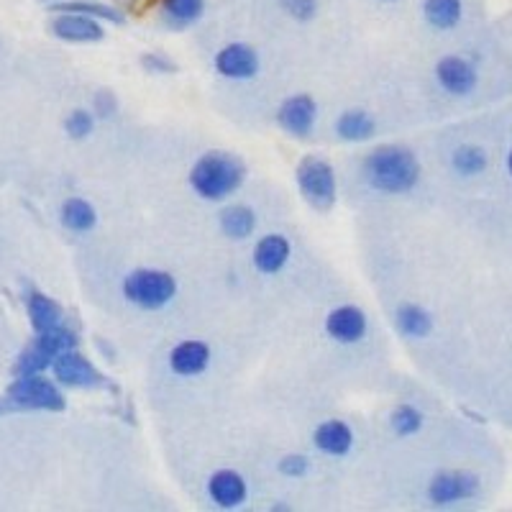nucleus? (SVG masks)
Segmentation results:
<instances>
[{
	"instance_id": "1",
	"label": "nucleus",
	"mask_w": 512,
	"mask_h": 512,
	"mask_svg": "<svg viewBox=\"0 0 512 512\" xmlns=\"http://www.w3.org/2000/svg\"><path fill=\"white\" fill-rule=\"evenodd\" d=\"M361 180L377 195H410L423 180L418 154L405 144H379L361 159Z\"/></svg>"
},
{
	"instance_id": "2",
	"label": "nucleus",
	"mask_w": 512,
	"mask_h": 512,
	"mask_svg": "<svg viewBox=\"0 0 512 512\" xmlns=\"http://www.w3.org/2000/svg\"><path fill=\"white\" fill-rule=\"evenodd\" d=\"M249 167L239 154L226 149H208L187 169V187L203 203L223 205L244 190Z\"/></svg>"
},
{
	"instance_id": "3",
	"label": "nucleus",
	"mask_w": 512,
	"mask_h": 512,
	"mask_svg": "<svg viewBox=\"0 0 512 512\" xmlns=\"http://www.w3.org/2000/svg\"><path fill=\"white\" fill-rule=\"evenodd\" d=\"M121 295L141 313H162L180 295V282L172 272L159 267H136L123 274Z\"/></svg>"
},
{
	"instance_id": "4",
	"label": "nucleus",
	"mask_w": 512,
	"mask_h": 512,
	"mask_svg": "<svg viewBox=\"0 0 512 512\" xmlns=\"http://www.w3.org/2000/svg\"><path fill=\"white\" fill-rule=\"evenodd\" d=\"M482 495V477L472 469L448 466L431 474L425 482V505L431 510H459Z\"/></svg>"
},
{
	"instance_id": "5",
	"label": "nucleus",
	"mask_w": 512,
	"mask_h": 512,
	"mask_svg": "<svg viewBox=\"0 0 512 512\" xmlns=\"http://www.w3.org/2000/svg\"><path fill=\"white\" fill-rule=\"evenodd\" d=\"M80 346V336H77L75 328H70L67 323L57 328H49V331L34 333V338L29 341L21 354H18L16 364H13V374H47L52 372V364L64 354V351L77 349Z\"/></svg>"
},
{
	"instance_id": "6",
	"label": "nucleus",
	"mask_w": 512,
	"mask_h": 512,
	"mask_svg": "<svg viewBox=\"0 0 512 512\" xmlns=\"http://www.w3.org/2000/svg\"><path fill=\"white\" fill-rule=\"evenodd\" d=\"M295 185L305 203L318 213H328L338 203L336 167L320 154H308L297 162Z\"/></svg>"
},
{
	"instance_id": "7",
	"label": "nucleus",
	"mask_w": 512,
	"mask_h": 512,
	"mask_svg": "<svg viewBox=\"0 0 512 512\" xmlns=\"http://www.w3.org/2000/svg\"><path fill=\"white\" fill-rule=\"evenodd\" d=\"M18 413H62L67 410V395L57 379L44 374H18L6 390Z\"/></svg>"
},
{
	"instance_id": "8",
	"label": "nucleus",
	"mask_w": 512,
	"mask_h": 512,
	"mask_svg": "<svg viewBox=\"0 0 512 512\" xmlns=\"http://www.w3.org/2000/svg\"><path fill=\"white\" fill-rule=\"evenodd\" d=\"M213 72L226 82H251L262 72V54L249 41H228L216 49Z\"/></svg>"
},
{
	"instance_id": "9",
	"label": "nucleus",
	"mask_w": 512,
	"mask_h": 512,
	"mask_svg": "<svg viewBox=\"0 0 512 512\" xmlns=\"http://www.w3.org/2000/svg\"><path fill=\"white\" fill-rule=\"evenodd\" d=\"M52 377L62 384L64 390H111V379L105 377L93 359L82 354L80 349L64 351L52 364Z\"/></svg>"
},
{
	"instance_id": "10",
	"label": "nucleus",
	"mask_w": 512,
	"mask_h": 512,
	"mask_svg": "<svg viewBox=\"0 0 512 512\" xmlns=\"http://www.w3.org/2000/svg\"><path fill=\"white\" fill-rule=\"evenodd\" d=\"M433 80L448 98H466L479 88V67L466 54H443L433 64Z\"/></svg>"
},
{
	"instance_id": "11",
	"label": "nucleus",
	"mask_w": 512,
	"mask_h": 512,
	"mask_svg": "<svg viewBox=\"0 0 512 512\" xmlns=\"http://www.w3.org/2000/svg\"><path fill=\"white\" fill-rule=\"evenodd\" d=\"M369 328V313L356 303L336 305L323 318V333L338 346H359L369 336Z\"/></svg>"
},
{
	"instance_id": "12",
	"label": "nucleus",
	"mask_w": 512,
	"mask_h": 512,
	"mask_svg": "<svg viewBox=\"0 0 512 512\" xmlns=\"http://www.w3.org/2000/svg\"><path fill=\"white\" fill-rule=\"evenodd\" d=\"M249 497V482H246V477L239 469L223 466V469H216V472L205 479V500L210 502V507H216V510L236 512L241 507H246Z\"/></svg>"
},
{
	"instance_id": "13",
	"label": "nucleus",
	"mask_w": 512,
	"mask_h": 512,
	"mask_svg": "<svg viewBox=\"0 0 512 512\" xmlns=\"http://www.w3.org/2000/svg\"><path fill=\"white\" fill-rule=\"evenodd\" d=\"M318 100L310 93H292L277 105L274 121L290 139H310L318 126Z\"/></svg>"
},
{
	"instance_id": "14",
	"label": "nucleus",
	"mask_w": 512,
	"mask_h": 512,
	"mask_svg": "<svg viewBox=\"0 0 512 512\" xmlns=\"http://www.w3.org/2000/svg\"><path fill=\"white\" fill-rule=\"evenodd\" d=\"M213 364V349L203 338H182L167 351V369L177 379H198Z\"/></svg>"
},
{
	"instance_id": "15",
	"label": "nucleus",
	"mask_w": 512,
	"mask_h": 512,
	"mask_svg": "<svg viewBox=\"0 0 512 512\" xmlns=\"http://www.w3.org/2000/svg\"><path fill=\"white\" fill-rule=\"evenodd\" d=\"M310 443H313L315 454H320L323 459H346L351 456L356 446V433L351 428V423L341 418H326L320 420L318 425L310 433Z\"/></svg>"
},
{
	"instance_id": "16",
	"label": "nucleus",
	"mask_w": 512,
	"mask_h": 512,
	"mask_svg": "<svg viewBox=\"0 0 512 512\" xmlns=\"http://www.w3.org/2000/svg\"><path fill=\"white\" fill-rule=\"evenodd\" d=\"M292 262V241L285 233L269 231L251 246V264L262 277H277Z\"/></svg>"
},
{
	"instance_id": "17",
	"label": "nucleus",
	"mask_w": 512,
	"mask_h": 512,
	"mask_svg": "<svg viewBox=\"0 0 512 512\" xmlns=\"http://www.w3.org/2000/svg\"><path fill=\"white\" fill-rule=\"evenodd\" d=\"M49 34L54 39L64 41V44H98L105 39L103 21L93 16H85V13H52V21H49Z\"/></svg>"
},
{
	"instance_id": "18",
	"label": "nucleus",
	"mask_w": 512,
	"mask_h": 512,
	"mask_svg": "<svg viewBox=\"0 0 512 512\" xmlns=\"http://www.w3.org/2000/svg\"><path fill=\"white\" fill-rule=\"evenodd\" d=\"M392 326L397 336L405 341H425L436 331V315L415 300H405L392 310Z\"/></svg>"
},
{
	"instance_id": "19",
	"label": "nucleus",
	"mask_w": 512,
	"mask_h": 512,
	"mask_svg": "<svg viewBox=\"0 0 512 512\" xmlns=\"http://www.w3.org/2000/svg\"><path fill=\"white\" fill-rule=\"evenodd\" d=\"M216 226L223 239L228 241H249L259 228V213L254 205L228 200L221 205L216 216Z\"/></svg>"
},
{
	"instance_id": "20",
	"label": "nucleus",
	"mask_w": 512,
	"mask_h": 512,
	"mask_svg": "<svg viewBox=\"0 0 512 512\" xmlns=\"http://www.w3.org/2000/svg\"><path fill=\"white\" fill-rule=\"evenodd\" d=\"M21 300H24L26 318H29L34 333L49 331V328H57L64 323L62 305L54 297H49L47 292H41L39 287L26 285L24 292H21Z\"/></svg>"
},
{
	"instance_id": "21",
	"label": "nucleus",
	"mask_w": 512,
	"mask_h": 512,
	"mask_svg": "<svg viewBox=\"0 0 512 512\" xmlns=\"http://www.w3.org/2000/svg\"><path fill=\"white\" fill-rule=\"evenodd\" d=\"M420 21L436 34H451L464 24L466 0H420Z\"/></svg>"
},
{
	"instance_id": "22",
	"label": "nucleus",
	"mask_w": 512,
	"mask_h": 512,
	"mask_svg": "<svg viewBox=\"0 0 512 512\" xmlns=\"http://www.w3.org/2000/svg\"><path fill=\"white\" fill-rule=\"evenodd\" d=\"M379 123L367 108H346L333 121V134L344 144H367L377 136Z\"/></svg>"
},
{
	"instance_id": "23",
	"label": "nucleus",
	"mask_w": 512,
	"mask_h": 512,
	"mask_svg": "<svg viewBox=\"0 0 512 512\" xmlns=\"http://www.w3.org/2000/svg\"><path fill=\"white\" fill-rule=\"evenodd\" d=\"M205 11H208V0H159L157 3L159 21L164 29L175 31V34L198 26Z\"/></svg>"
},
{
	"instance_id": "24",
	"label": "nucleus",
	"mask_w": 512,
	"mask_h": 512,
	"mask_svg": "<svg viewBox=\"0 0 512 512\" xmlns=\"http://www.w3.org/2000/svg\"><path fill=\"white\" fill-rule=\"evenodd\" d=\"M59 223H62L64 231L77 233V236L93 233L98 228V208L88 198L70 195L59 205Z\"/></svg>"
},
{
	"instance_id": "25",
	"label": "nucleus",
	"mask_w": 512,
	"mask_h": 512,
	"mask_svg": "<svg viewBox=\"0 0 512 512\" xmlns=\"http://www.w3.org/2000/svg\"><path fill=\"white\" fill-rule=\"evenodd\" d=\"M448 167H451L454 175L464 177V180H472V177H479L487 172L489 154L479 144H459L454 152L448 154Z\"/></svg>"
},
{
	"instance_id": "26",
	"label": "nucleus",
	"mask_w": 512,
	"mask_h": 512,
	"mask_svg": "<svg viewBox=\"0 0 512 512\" xmlns=\"http://www.w3.org/2000/svg\"><path fill=\"white\" fill-rule=\"evenodd\" d=\"M52 13H85V16H93L103 24H113V26H123L126 24V13L121 8L111 6V3H100V0H52V6H49Z\"/></svg>"
},
{
	"instance_id": "27",
	"label": "nucleus",
	"mask_w": 512,
	"mask_h": 512,
	"mask_svg": "<svg viewBox=\"0 0 512 512\" xmlns=\"http://www.w3.org/2000/svg\"><path fill=\"white\" fill-rule=\"evenodd\" d=\"M387 425H390L392 436L408 441L425 428V413L413 402H397L387 415Z\"/></svg>"
},
{
	"instance_id": "28",
	"label": "nucleus",
	"mask_w": 512,
	"mask_h": 512,
	"mask_svg": "<svg viewBox=\"0 0 512 512\" xmlns=\"http://www.w3.org/2000/svg\"><path fill=\"white\" fill-rule=\"evenodd\" d=\"M95 126H98V116L93 113V108H72L62 121L64 134L72 141H88L95 134Z\"/></svg>"
},
{
	"instance_id": "29",
	"label": "nucleus",
	"mask_w": 512,
	"mask_h": 512,
	"mask_svg": "<svg viewBox=\"0 0 512 512\" xmlns=\"http://www.w3.org/2000/svg\"><path fill=\"white\" fill-rule=\"evenodd\" d=\"M274 3L295 24H310L320 11V0H274Z\"/></svg>"
},
{
	"instance_id": "30",
	"label": "nucleus",
	"mask_w": 512,
	"mask_h": 512,
	"mask_svg": "<svg viewBox=\"0 0 512 512\" xmlns=\"http://www.w3.org/2000/svg\"><path fill=\"white\" fill-rule=\"evenodd\" d=\"M139 64L146 75L167 77V75H175L177 72V62L169 57L167 52H162V49H149V52H141Z\"/></svg>"
},
{
	"instance_id": "31",
	"label": "nucleus",
	"mask_w": 512,
	"mask_h": 512,
	"mask_svg": "<svg viewBox=\"0 0 512 512\" xmlns=\"http://www.w3.org/2000/svg\"><path fill=\"white\" fill-rule=\"evenodd\" d=\"M310 472H313V461H310V456L297 454V451L280 456V461H277V474L285 479H297V482H300V479L308 477Z\"/></svg>"
},
{
	"instance_id": "32",
	"label": "nucleus",
	"mask_w": 512,
	"mask_h": 512,
	"mask_svg": "<svg viewBox=\"0 0 512 512\" xmlns=\"http://www.w3.org/2000/svg\"><path fill=\"white\" fill-rule=\"evenodd\" d=\"M90 108L98 116V121H108V118L116 116L121 103H118V95L113 90H98L93 95V100H90Z\"/></svg>"
},
{
	"instance_id": "33",
	"label": "nucleus",
	"mask_w": 512,
	"mask_h": 512,
	"mask_svg": "<svg viewBox=\"0 0 512 512\" xmlns=\"http://www.w3.org/2000/svg\"><path fill=\"white\" fill-rule=\"evenodd\" d=\"M11 413H18V408L13 405L11 400H8V395H3L0 397V418H3V415H11Z\"/></svg>"
},
{
	"instance_id": "34",
	"label": "nucleus",
	"mask_w": 512,
	"mask_h": 512,
	"mask_svg": "<svg viewBox=\"0 0 512 512\" xmlns=\"http://www.w3.org/2000/svg\"><path fill=\"white\" fill-rule=\"evenodd\" d=\"M292 507L285 505V500H277L274 505H269V512H290Z\"/></svg>"
},
{
	"instance_id": "35",
	"label": "nucleus",
	"mask_w": 512,
	"mask_h": 512,
	"mask_svg": "<svg viewBox=\"0 0 512 512\" xmlns=\"http://www.w3.org/2000/svg\"><path fill=\"white\" fill-rule=\"evenodd\" d=\"M505 169H507V175L512 177V149L505 154Z\"/></svg>"
},
{
	"instance_id": "36",
	"label": "nucleus",
	"mask_w": 512,
	"mask_h": 512,
	"mask_svg": "<svg viewBox=\"0 0 512 512\" xmlns=\"http://www.w3.org/2000/svg\"><path fill=\"white\" fill-rule=\"evenodd\" d=\"M377 3H382V6H395V3H400V0H377Z\"/></svg>"
}]
</instances>
